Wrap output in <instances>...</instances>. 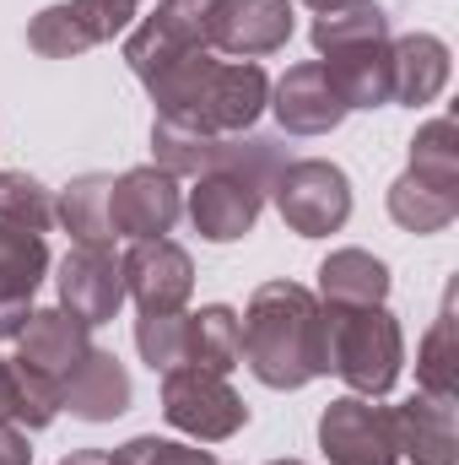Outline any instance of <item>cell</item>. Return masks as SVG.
Instances as JSON below:
<instances>
[{
    "mask_svg": "<svg viewBox=\"0 0 459 465\" xmlns=\"http://www.w3.org/2000/svg\"><path fill=\"white\" fill-rule=\"evenodd\" d=\"M146 93H151L162 124L200 130V135H243L270 109L265 65L259 60H211V49L168 65L162 76L146 82Z\"/></svg>",
    "mask_w": 459,
    "mask_h": 465,
    "instance_id": "1",
    "label": "cell"
},
{
    "mask_svg": "<svg viewBox=\"0 0 459 465\" xmlns=\"http://www.w3.org/2000/svg\"><path fill=\"white\" fill-rule=\"evenodd\" d=\"M243 362L265 390H303L330 373L325 303L298 282H265L243 309Z\"/></svg>",
    "mask_w": 459,
    "mask_h": 465,
    "instance_id": "2",
    "label": "cell"
},
{
    "mask_svg": "<svg viewBox=\"0 0 459 465\" xmlns=\"http://www.w3.org/2000/svg\"><path fill=\"white\" fill-rule=\"evenodd\" d=\"M325 357L330 368L351 384V395H389L405 362V336L400 320L384 303L367 309H325Z\"/></svg>",
    "mask_w": 459,
    "mask_h": 465,
    "instance_id": "3",
    "label": "cell"
},
{
    "mask_svg": "<svg viewBox=\"0 0 459 465\" xmlns=\"http://www.w3.org/2000/svg\"><path fill=\"white\" fill-rule=\"evenodd\" d=\"M270 195H276L281 223L298 232V238L341 232L346 217H351V179H346L336 163H325V157L287 163L281 179L270 184Z\"/></svg>",
    "mask_w": 459,
    "mask_h": 465,
    "instance_id": "4",
    "label": "cell"
},
{
    "mask_svg": "<svg viewBox=\"0 0 459 465\" xmlns=\"http://www.w3.org/2000/svg\"><path fill=\"white\" fill-rule=\"evenodd\" d=\"M162 417L179 433H190L195 444H222L249 422V406L238 401L228 373L173 368V373H162Z\"/></svg>",
    "mask_w": 459,
    "mask_h": 465,
    "instance_id": "5",
    "label": "cell"
},
{
    "mask_svg": "<svg viewBox=\"0 0 459 465\" xmlns=\"http://www.w3.org/2000/svg\"><path fill=\"white\" fill-rule=\"evenodd\" d=\"M211 0H157V11L124 38V65L151 82L162 76L168 65L190 60V54H206L211 49Z\"/></svg>",
    "mask_w": 459,
    "mask_h": 465,
    "instance_id": "6",
    "label": "cell"
},
{
    "mask_svg": "<svg viewBox=\"0 0 459 465\" xmlns=\"http://www.w3.org/2000/svg\"><path fill=\"white\" fill-rule=\"evenodd\" d=\"M319 450L330 465H395L400 460V428L389 406H373L367 395H341L319 417Z\"/></svg>",
    "mask_w": 459,
    "mask_h": 465,
    "instance_id": "7",
    "label": "cell"
},
{
    "mask_svg": "<svg viewBox=\"0 0 459 465\" xmlns=\"http://www.w3.org/2000/svg\"><path fill=\"white\" fill-rule=\"evenodd\" d=\"M130 22H135L130 0H60L27 22V44L44 60H71V54H87L119 33H130Z\"/></svg>",
    "mask_w": 459,
    "mask_h": 465,
    "instance_id": "8",
    "label": "cell"
},
{
    "mask_svg": "<svg viewBox=\"0 0 459 465\" xmlns=\"http://www.w3.org/2000/svg\"><path fill=\"white\" fill-rule=\"evenodd\" d=\"M179 217H184V190L157 163L119 173L114 190H109V228H114V238H130V243L162 238V232H173Z\"/></svg>",
    "mask_w": 459,
    "mask_h": 465,
    "instance_id": "9",
    "label": "cell"
},
{
    "mask_svg": "<svg viewBox=\"0 0 459 465\" xmlns=\"http://www.w3.org/2000/svg\"><path fill=\"white\" fill-rule=\"evenodd\" d=\"M119 265H124V298H135L141 314H179L195 292V260L173 238H141Z\"/></svg>",
    "mask_w": 459,
    "mask_h": 465,
    "instance_id": "10",
    "label": "cell"
},
{
    "mask_svg": "<svg viewBox=\"0 0 459 465\" xmlns=\"http://www.w3.org/2000/svg\"><path fill=\"white\" fill-rule=\"evenodd\" d=\"M60 309L76 314L82 325H103L114 320L124 303V265H119L114 243H76L60 260Z\"/></svg>",
    "mask_w": 459,
    "mask_h": 465,
    "instance_id": "11",
    "label": "cell"
},
{
    "mask_svg": "<svg viewBox=\"0 0 459 465\" xmlns=\"http://www.w3.org/2000/svg\"><path fill=\"white\" fill-rule=\"evenodd\" d=\"M211 49L265 60L292 38V0H211Z\"/></svg>",
    "mask_w": 459,
    "mask_h": 465,
    "instance_id": "12",
    "label": "cell"
},
{
    "mask_svg": "<svg viewBox=\"0 0 459 465\" xmlns=\"http://www.w3.org/2000/svg\"><path fill=\"white\" fill-rule=\"evenodd\" d=\"M184 206H190V223H195L200 238L232 243V238L254 232L259 212H265V190H254L249 179H238L228 168H211V173L195 179V190H190Z\"/></svg>",
    "mask_w": 459,
    "mask_h": 465,
    "instance_id": "13",
    "label": "cell"
},
{
    "mask_svg": "<svg viewBox=\"0 0 459 465\" xmlns=\"http://www.w3.org/2000/svg\"><path fill=\"white\" fill-rule=\"evenodd\" d=\"M87 331L93 325H82L76 314H65V309H33L27 314V325H22V336H16V368H27V373H38V379H49L54 390L71 379V368L93 351L87 341Z\"/></svg>",
    "mask_w": 459,
    "mask_h": 465,
    "instance_id": "14",
    "label": "cell"
},
{
    "mask_svg": "<svg viewBox=\"0 0 459 465\" xmlns=\"http://www.w3.org/2000/svg\"><path fill=\"white\" fill-rule=\"evenodd\" d=\"M270 109H276V119H281L287 135H330V130L351 114L341 104V93L330 87V76H325L319 60L292 65V71L270 87Z\"/></svg>",
    "mask_w": 459,
    "mask_h": 465,
    "instance_id": "15",
    "label": "cell"
},
{
    "mask_svg": "<svg viewBox=\"0 0 459 465\" xmlns=\"http://www.w3.org/2000/svg\"><path fill=\"white\" fill-rule=\"evenodd\" d=\"M60 411H71L82 422H114V417H124L130 411V373H124V362L114 351L93 347L71 368V379L60 384Z\"/></svg>",
    "mask_w": 459,
    "mask_h": 465,
    "instance_id": "16",
    "label": "cell"
},
{
    "mask_svg": "<svg viewBox=\"0 0 459 465\" xmlns=\"http://www.w3.org/2000/svg\"><path fill=\"white\" fill-rule=\"evenodd\" d=\"M449 87V44L433 33L389 38V104H433Z\"/></svg>",
    "mask_w": 459,
    "mask_h": 465,
    "instance_id": "17",
    "label": "cell"
},
{
    "mask_svg": "<svg viewBox=\"0 0 459 465\" xmlns=\"http://www.w3.org/2000/svg\"><path fill=\"white\" fill-rule=\"evenodd\" d=\"M395 428H400V455H411L416 465H459L454 401L416 390L405 406H395Z\"/></svg>",
    "mask_w": 459,
    "mask_h": 465,
    "instance_id": "18",
    "label": "cell"
},
{
    "mask_svg": "<svg viewBox=\"0 0 459 465\" xmlns=\"http://www.w3.org/2000/svg\"><path fill=\"white\" fill-rule=\"evenodd\" d=\"M330 87L341 93L346 109H384L389 104V38L378 44H351L319 60Z\"/></svg>",
    "mask_w": 459,
    "mask_h": 465,
    "instance_id": "19",
    "label": "cell"
},
{
    "mask_svg": "<svg viewBox=\"0 0 459 465\" xmlns=\"http://www.w3.org/2000/svg\"><path fill=\"white\" fill-rule=\"evenodd\" d=\"M389 298V265L367 249H336L319 265V303L325 309H367Z\"/></svg>",
    "mask_w": 459,
    "mask_h": 465,
    "instance_id": "20",
    "label": "cell"
},
{
    "mask_svg": "<svg viewBox=\"0 0 459 465\" xmlns=\"http://www.w3.org/2000/svg\"><path fill=\"white\" fill-rule=\"evenodd\" d=\"M389 217H395V228L416 232V238L444 232L459 217V190H438V184H427L416 173H400L389 184Z\"/></svg>",
    "mask_w": 459,
    "mask_h": 465,
    "instance_id": "21",
    "label": "cell"
},
{
    "mask_svg": "<svg viewBox=\"0 0 459 465\" xmlns=\"http://www.w3.org/2000/svg\"><path fill=\"white\" fill-rule=\"evenodd\" d=\"M416 390L422 395H444L454 401L459 395V320H454V292L444 298L433 331L422 336L416 347Z\"/></svg>",
    "mask_w": 459,
    "mask_h": 465,
    "instance_id": "22",
    "label": "cell"
},
{
    "mask_svg": "<svg viewBox=\"0 0 459 465\" xmlns=\"http://www.w3.org/2000/svg\"><path fill=\"white\" fill-rule=\"evenodd\" d=\"M109 190L114 179L109 173H82L65 184V195L54 201V223H65V232L76 243H114V228H109Z\"/></svg>",
    "mask_w": 459,
    "mask_h": 465,
    "instance_id": "23",
    "label": "cell"
},
{
    "mask_svg": "<svg viewBox=\"0 0 459 465\" xmlns=\"http://www.w3.org/2000/svg\"><path fill=\"white\" fill-rule=\"evenodd\" d=\"M49 276V243L44 232L0 223V298L5 303H33L38 282Z\"/></svg>",
    "mask_w": 459,
    "mask_h": 465,
    "instance_id": "24",
    "label": "cell"
},
{
    "mask_svg": "<svg viewBox=\"0 0 459 465\" xmlns=\"http://www.w3.org/2000/svg\"><path fill=\"white\" fill-rule=\"evenodd\" d=\"M378 38H389V11L378 0H341V5H325L314 16L319 60L336 54V49H351V44H378Z\"/></svg>",
    "mask_w": 459,
    "mask_h": 465,
    "instance_id": "25",
    "label": "cell"
},
{
    "mask_svg": "<svg viewBox=\"0 0 459 465\" xmlns=\"http://www.w3.org/2000/svg\"><path fill=\"white\" fill-rule=\"evenodd\" d=\"M243 362V325L228 303H211L200 314H190V368L206 373H232Z\"/></svg>",
    "mask_w": 459,
    "mask_h": 465,
    "instance_id": "26",
    "label": "cell"
},
{
    "mask_svg": "<svg viewBox=\"0 0 459 465\" xmlns=\"http://www.w3.org/2000/svg\"><path fill=\"white\" fill-rule=\"evenodd\" d=\"M405 173H416L438 190H459V124L449 114L427 119L411 135V168Z\"/></svg>",
    "mask_w": 459,
    "mask_h": 465,
    "instance_id": "27",
    "label": "cell"
},
{
    "mask_svg": "<svg viewBox=\"0 0 459 465\" xmlns=\"http://www.w3.org/2000/svg\"><path fill=\"white\" fill-rule=\"evenodd\" d=\"M135 351L151 373L190 368V314H141L135 320Z\"/></svg>",
    "mask_w": 459,
    "mask_h": 465,
    "instance_id": "28",
    "label": "cell"
},
{
    "mask_svg": "<svg viewBox=\"0 0 459 465\" xmlns=\"http://www.w3.org/2000/svg\"><path fill=\"white\" fill-rule=\"evenodd\" d=\"M0 223L27 232H49L54 228V195L33 173H0Z\"/></svg>",
    "mask_w": 459,
    "mask_h": 465,
    "instance_id": "29",
    "label": "cell"
},
{
    "mask_svg": "<svg viewBox=\"0 0 459 465\" xmlns=\"http://www.w3.org/2000/svg\"><path fill=\"white\" fill-rule=\"evenodd\" d=\"M109 460L114 465H217V455L200 450V444H173V439H130Z\"/></svg>",
    "mask_w": 459,
    "mask_h": 465,
    "instance_id": "30",
    "label": "cell"
},
{
    "mask_svg": "<svg viewBox=\"0 0 459 465\" xmlns=\"http://www.w3.org/2000/svg\"><path fill=\"white\" fill-rule=\"evenodd\" d=\"M0 465H33V444L16 422H0Z\"/></svg>",
    "mask_w": 459,
    "mask_h": 465,
    "instance_id": "31",
    "label": "cell"
},
{
    "mask_svg": "<svg viewBox=\"0 0 459 465\" xmlns=\"http://www.w3.org/2000/svg\"><path fill=\"white\" fill-rule=\"evenodd\" d=\"M27 314H33V303H5L0 298V341H16L22 325H27Z\"/></svg>",
    "mask_w": 459,
    "mask_h": 465,
    "instance_id": "32",
    "label": "cell"
},
{
    "mask_svg": "<svg viewBox=\"0 0 459 465\" xmlns=\"http://www.w3.org/2000/svg\"><path fill=\"white\" fill-rule=\"evenodd\" d=\"M0 422H16V373L0 357Z\"/></svg>",
    "mask_w": 459,
    "mask_h": 465,
    "instance_id": "33",
    "label": "cell"
},
{
    "mask_svg": "<svg viewBox=\"0 0 459 465\" xmlns=\"http://www.w3.org/2000/svg\"><path fill=\"white\" fill-rule=\"evenodd\" d=\"M60 465H114V460H109L103 450H76V455H65Z\"/></svg>",
    "mask_w": 459,
    "mask_h": 465,
    "instance_id": "34",
    "label": "cell"
},
{
    "mask_svg": "<svg viewBox=\"0 0 459 465\" xmlns=\"http://www.w3.org/2000/svg\"><path fill=\"white\" fill-rule=\"evenodd\" d=\"M303 5H314V11H325V5H341V0H303Z\"/></svg>",
    "mask_w": 459,
    "mask_h": 465,
    "instance_id": "35",
    "label": "cell"
},
{
    "mask_svg": "<svg viewBox=\"0 0 459 465\" xmlns=\"http://www.w3.org/2000/svg\"><path fill=\"white\" fill-rule=\"evenodd\" d=\"M270 465H303V460H270Z\"/></svg>",
    "mask_w": 459,
    "mask_h": 465,
    "instance_id": "36",
    "label": "cell"
},
{
    "mask_svg": "<svg viewBox=\"0 0 459 465\" xmlns=\"http://www.w3.org/2000/svg\"><path fill=\"white\" fill-rule=\"evenodd\" d=\"M130 5H141V0H130Z\"/></svg>",
    "mask_w": 459,
    "mask_h": 465,
    "instance_id": "37",
    "label": "cell"
}]
</instances>
